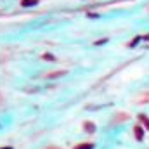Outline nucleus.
<instances>
[{
    "mask_svg": "<svg viewBox=\"0 0 149 149\" xmlns=\"http://www.w3.org/2000/svg\"><path fill=\"white\" fill-rule=\"evenodd\" d=\"M135 137H137L139 140H142V137H144V132H142L140 126H135Z\"/></svg>",
    "mask_w": 149,
    "mask_h": 149,
    "instance_id": "nucleus-1",
    "label": "nucleus"
},
{
    "mask_svg": "<svg viewBox=\"0 0 149 149\" xmlns=\"http://www.w3.org/2000/svg\"><path fill=\"white\" fill-rule=\"evenodd\" d=\"M75 149H94V144H80Z\"/></svg>",
    "mask_w": 149,
    "mask_h": 149,
    "instance_id": "nucleus-2",
    "label": "nucleus"
},
{
    "mask_svg": "<svg viewBox=\"0 0 149 149\" xmlns=\"http://www.w3.org/2000/svg\"><path fill=\"white\" fill-rule=\"evenodd\" d=\"M36 4V0H23V5L25 7H30V5H35Z\"/></svg>",
    "mask_w": 149,
    "mask_h": 149,
    "instance_id": "nucleus-3",
    "label": "nucleus"
},
{
    "mask_svg": "<svg viewBox=\"0 0 149 149\" xmlns=\"http://www.w3.org/2000/svg\"><path fill=\"white\" fill-rule=\"evenodd\" d=\"M2 149H12V147H2Z\"/></svg>",
    "mask_w": 149,
    "mask_h": 149,
    "instance_id": "nucleus-4",
    "label": "nucleus"
}]
</instances>
